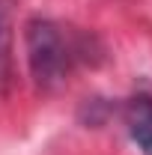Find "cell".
<instances>
[{
    "label": "cell",
    "mask_w": 152,
    "mask_h": 155,
    "mask_svg": "<svg viewBox=\"0 0 152 155\" xmlns=\"http://www.w3.org/2000/svg\"><path fill=\"white\" fill-rule=\"evenodd\" d=\"M27 63L30 72L36 78V84L42 87H54L69 75L72 63L78 57V48L69 42V36L63 33V27H57L48 18H33L27 24Z\"/></svg>",
    "instance_id": "cell-1"
},
{
    "label": "cell",
    "mask_w": 152,
    "mask_h": 155,
    "mask_svg": "<svg viewBox=\"0 0 152 155\" xmlns=\"http://www.w3.org/2000/svg\"><path fill=\"white\" fill-rule=\"evenodd\" d=\"M9 69V18H6V9L0 6V81L6 78Z\"/></svg>",
    "instance_id": "cell-3"
},
{
    "label": "cell",
    "mask_w": 152,
    "mask_h": 155,
    "mask_svg": "<svg viewBox=\"0 0 152 155\" xmlns=\"http://www.w3.org/2000/svg\"><path fill=\"white\" fill-rule=\"evenodd\" d=\"M125 125H128L131 140L146 155H152V98L149 96L128 98V104H125Z\"/></svg>",
    "instance_id": "cell-2"
}]
</instances>
